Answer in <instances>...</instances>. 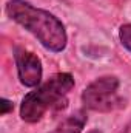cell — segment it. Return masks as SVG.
<instances>
[{
	"instance_id": "6da1fadb",
	"label": "cell",
	"mask_w": 131,
	"mask_h": 133,
	"mask_svg": "<svg viewBox=\"0 0 131 133\" xmlns=\"http://www.w3.org/2000/svg\"><path fill=\"white\" fill-rule=\"evenodd\" d=\"M5 11L11 20L31 33L48 51L62 53L66 48L65 25L53 12L37 8L26 0H8Z\"/></svg>"
},
{
	"instance_id": "7a4b0ae2",
	"label": "cell",
	"mask_w": 131,
	"mask_h": 133,
	"mask_svg": "<svg viewBox=\"0 0 131 133\" xmlns=\"http://www.w3.org/2000/svg\"><path fill=\"white\" fill-rule=\"evenodd\" d=\"M74 88V77L69 73H57L45 84L30 91L20 104L22 121L34 124L39 122L48 110L65 108L68 93Z\"/></svg>"
},
{
	"instance_id": "3957f363",
	"label": "cell",
	"mask_w": 131,
	"mask_h": 133,
	"mask_svg": "<svg viewBox=\"0 0 131 133\" xmlns=\"http://www.w3.org/2000/svg\"><path fill=\"white\" fill-rule=\"evenodd\" d=\"M120 81L116 76H102L93 81L82 91V102L88 110L108 113L120 108L123 104L119 96Z\"/></svg>"
},
{
	"instance_id": "277c9868",
	"label": "cell",
	"mask_w": 131,
	"mask_h": 133,
	"mask_svg": "<svg viewBox=\"0 0 131 133\" xmlns=\"http://www.w3.org/2000/svg\"><path fill=\"white\" fill-rule=\"evenodd\" d=\"M14 61H16L20 84L25 87H30V88L39 87V84L42 81V74H43L42 61L34 53L22 48V46L14 48Z\"/></svg>"
},
{
	"instance_id": "5b68a950",
	"label": "cell",
	"mask_w": 131,
	"mask_h": 133,
	"mask_svg": "<svg viewBox=\"0 0 131 133\" xmlns=\"http://www.w3.org/2000/svg\"><path fill=\"white\" fill-rule=\"evenodd\" d=\"M86 119H88L86 113L83 110H77L76 113H72L71 116L63 119L57 125L54 133H82L85 124H86Z\"/></svg>"
},
{
	"instance_id": "8992f818",
	"label": "cell",
	"mask_w": 131,
	"mask_h": 133,
	"mask_svg": "<svg viewBox=\"0 0 131 133\" xmlns=\"http://www.w3.org/2000/svg\"><path fill=\"white\" fill-rule=\"evenodd\" d=\"M119 40L122 46L131 53V23H125L119 28Z\"/></svg>"
},
{
	"instance_id": "52a82bcc",
	"label": "cell",
	"mask_w": 131,
	"mask_h": 133,
	"mask_svg": "<svg viewBox=\"0 0 131 133\" xmlns=\"http://www.w3.org/2000/svg\"><path fill=\"white\" fill-rule=\"evenodd\" d=\"M0 107H2V116H5L6 113H9V111H12V108H14V105H12V102L11 101H8L6 98H2L0 101Z\"/></svg>"
},
{
	"instance_id": "ba28073f",
	"label": "cell",
	"mask_w": 131,
	"mask_h": 133,
	"mask_svg": "<svg viewBox=\"0 0 131 133\" xmlns=\"http://www.w3.org/2000/svg\"><path fill=\"white\" fill-rule=\"evenodd\" d=\"M120 133H131V122H130V124H127V125H125V129H123Z\"/></svg>"
},
{
	"instance_id": "9c48e42d",
	"label": "cell",
	"mask_w": 131,
	"mask_h": 133,
	"mask_svg": "<svg viewBox=\"0 0 131 133\" xmlns=\"http://www.w3.org/2000/svg\"><path fill=\"white\" fill-rule=\"evenodd\" d=\"M88 133H103L102 130H99V129H94V130H90Z\"/></svg>"
}]
</instances>
